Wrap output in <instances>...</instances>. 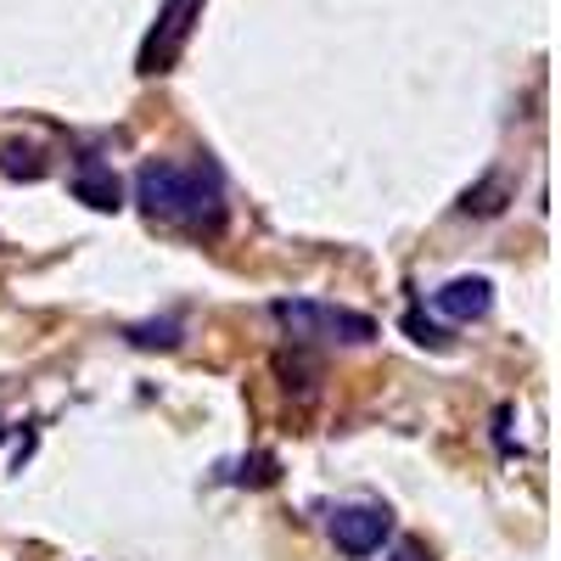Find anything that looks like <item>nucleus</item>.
<instances>
[{
  "instance_id": "obj_8",
  "label": "nucleus",
  "mask_w": 561,
  "mask_h": 561,
  "mask_svg": "<svg viewBox=\"0 0 561 561\" xmlns=\"http://www.w3.org/2000/svg\"><path fill=\"white\" fill-rule=\"evenodd\" d=\"M135 348H180V320H147V325H129L124 332Z\"/></svg>"
},
{
  "instance_id": "obj_4",
  "label": "nucleus",
  "mask_w": 561,
  "mask_h": 561,
  "mask_svg": "<svg viewBox=\"0 0 561 561\" xmlns=\"http://www.w3.org/2000/svg\"><path fill=\"white\" fill-rule=\"evenodd\" d=\"M192 18H197V0H169L158 28H152V39H147V51H140V73H163L180 57L185 34H192Z\"/></svg>"
},
{
  "instance_id": "obj_9",
  "label": "nucleus",
  "mask_w": 561,
  "mask_h": 561,
  "mask_svg": "<svg viewBox=\"0 0 561 561\" xmlns=\"http://www.w3.org/2000/svg\"><path fill=\"white\" fill-rule=\"evenodd\" d=\"M404 325H410V337H415V343H433V348H449V337L438 332V325H427V320H415V314H410Z\"/></svg>"
},
{
  "instance_id": "obj_3",
  "label": "nucleus",
  "mask_w": 561,
  "mask_h": 561,
  "mask_svg": "<svg viewBox=\"0 0 561 561\" xmlns=\"http://www.w3.org/2000/svg\"><path fill=\"white\" fill-rule=\"evenodd\" d=\"M325 534H332V545L343 550V556H354V561H365V556H377L382 545H388V534H393V517H388V505H337L332 511V523H325Z\"/></svg>"
},
{
  "instance_id": "obj_2",
  "label": "nucleus",
  "mask_w": 561,
  "mask_h": 561,
  "mask_svg": "<svg viewBox=\"0 0 561 561\" xmlns=\"http://www.w3.org/2000/svg\"><path fill=\"white\" fill-rule=\"evenodd\" d=\"M270 314L280 320V332L298 337V343H309V337L348 343V348L377 343V320H370V314L337 309V304H320V298H280V304H270Z\"/></svg>"
},
{
  "instance_id": "obj_5",
  "label": "nucleus",
  "mask_w": 561,
  "mask_h": 561,
  "mask_svg": "<svg viewBox=\"0 0 561 561\" xmlns=\"http://www.w3.org/2000/svg\"><path fill=\"white\" fill-rule=\"evenodd\" d=\"M433 309L460 320V325H472V320H483L494 309V280L489 275H455V280H444V287L433 293Z\"/></svg>"
},
{
  "instance_id": "obj_10",
  "label": "nucleus",
  "mask_w": 561,
  "mask_h": 561,
  "mask_svg": "<svg viewBox=\"0 0 561 561\" xmlns=\"http://www.w3.org/2000/svg\"><path fill=\"white\" fill-rule=\"evenodd\" d=\"M0 438H7V427H0Z\"/></svg>"
},
{
  "instance_id": "obj_6",
  "label": "nucleus",
  "mask_w": 561,
  "mask_h": 561,
  "mask_svg": "<svg viewBox=\"0 0 561 561\" xmlns=\"http://www.w3.org/2000/svg\"><path fill=\"white\" fill-rule=\"evenodd\" d=\"M73 197H79L84 208H96V214H113V208H124V185H118L113 163L84 158V163H79V174H73Z\"/></svg>"
},
{
  "instance_id": "obj_7",
  "label": "nucleus",
  "mask_w": 561,
  "mask_h": 561,
  "mask_svg": "<svg viewBox=\"0 0 561 561\" xmlns=\"http://www.w3.org/2000/svg\"><path fill=\"white\" fill-rule=\"evenodd\" d=\"M0 169H7L12 180H45V152H39V147H23V140H12V147L0 152Z\"/></svg>"
},
{
  "instance_id": "obj_1",
  "label": "nucleus",
  "mask_w": 561,
  "mask_h": 561,
  "mask_svg": "<svg viewBox=\"0 0 561 561\" xmlns=\"http://www.w3.org/2000/svg\"><path fill=\"white\" fill-rule=\"evenodd\" d=\"M135 203L158 225H180L192 237H219L225 230V180L214 163H169L152 158L135 169Z\"/></svg>"
}]
</instances>
